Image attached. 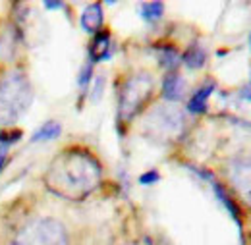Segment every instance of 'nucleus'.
<instances>
[{
    "label": "nucleus",
    "mask_w": 251,
    "mask_h": 245,
    "mask_svg": "<svg viewBox=\"0 0 251 245\" xmlns=\"http://www.w3.org/2000/svg\"><path fill=\"white\" fill-rule=\"evenodd\" d=\"M100 176V162L89 151L70 149L60 153L50 162L45 176V184L54 195L62 199L79 201L91 195L99 187Z\"/></svg>",
    "instance_id": "1"
},
{
    "label": "nucleus",
    "mask_w": 251,
    "mask_h": 245,
    "mask_svg": "<svg viewBox=\"0 0 251 245\" xmlns=\"http://www.w3.org/2000/svg\"><path fill=\"white\" fill-rule=\"evenodd\" d=\"M33 89L25 74L10 72L0 81V123H16L31 106Z\"/></svg>",
    "instance_id": "2"
},
{
    "label": "nucleus",
    "mask_w": 251,
    "mask_h": 245,
    "mask_svg": "<svg viewBox=\"0 0 251 245\" xmlns=\"http://www.w3.org/2000/svg\"><path fill=\"white\" fill-rule=\"evenodd\" d=\"M153 77L149 74H135L126 79L118 98V116L122 122H129L145 106L153 95Z\"/></svg>",
    "instance_id": "3"
},
{
    "label": "nucleus",
    "mask_w": 251,
    "mask_h": 245,
    "mask_svg": "<svg viewBox=\"0 0 251 245\" xmlns=\"http://www.w3.org/2000/svg\"><path fill=\"white\" fill-rule=\"evenodd\" d=\"M184 123H186V118L180 108L172 104H162V106H155L147 114L143 127L149 137H153L155 141L166 143V141L176 139L182 133Z\"/></svg>",
    "instance_id": "4"
},
{
    "label": "nucleus",
    "mask_w": 251,
    "mask_h": 245,
    "mask_svg": "<svg viewBox=\"0 0 251 245\" xmlns=\"http://www.w3.org/2000/svg\"><path fill=\"white\" fill-rule=\"evenodd\" d=\"M12 245H70L66 228L54 218H37L25 224Z\"/></svg>",
    "instance_id": "5"
},
{
    "label": "nucleus",
    "mask_w": 251,
    "mask_h": 245,
    "mask_svg": "<svg viewBox=\"0 0 251 245\" xmlns=\"http://www.w3.org/2000/svg\"><path fill=\"white\" fill-rule=\"evenodd\" d=\"M228 176L236 193L242 197L246 205L251 207V156L234 160L228 168Z\"/></svg>",
    "instance_id": "6"
},
{
    "label": "nucleus",
    "mask_w": 251,
    "mask_h": 245,
    "mask_svg": "<svg viewBox=\"0 0 251 245\" xmlns=\"http://www.w3.org/2000/svg\"><path fill=\"white\" fill-rule=\"evenodd\" d=\"M184 95H186V79L176 72L166 74L162 81V97L170 102H178L184 98Z\"/></svg>",
    "instance_id": "7"
},
{
    "label": "nucleus",
    "mask_w": 251,
    "mask_h": 245,
    "mask_svg": "<svg viewBox=\"0 0 251 245\" xmlns=\"http://www.w3.org/2000/svg\"><path fill=\"white\" fill-rule=\"evenodd\" d=\"M112 54V43H110V33L108 31H99L93 37L89 45V58L91 62L108 60Z\"/></svg>",
    "instance_id": "8"
},
{
    "label": "nucleus",
    "mask_w": 251,
    "mask_h": 245,
    "mask_svg": "<svg viewBox=\"0 0 251 245\" xmlns=\"http://www.w3.org/2000/svg\"><path fill=\"white\" fill-rule=\"evenodd\" d=\"M81 29L85 33H93L97 35L100 27H102V22H104V14H102V6L99 2L89 4L83 12H81Z\"/></svg>",
    "instance_id": "9"
},
{
    "label": "nucleus",
    "mask_w": 251,
    "mask_h": 245,
    "mask_svg": "<svg viewBox=\"0 0 251 245\" xmlns=\"http://www.w3.org/2000/svg\"><path fill=\"white\" fill-rule=\"evenodd\" d=\"M215 89H217V83H215L213 79L205 81L197 91L193 93V97L189 98V102H188L189 112H191V114H205V112H207V100H209V97L213 95Z\"/></svg>",
    "instance_id": "10"
},
{
    "label": "nucleus",
    "mask_w": 251,
    "mask_h": 245,
    "mask_svg": "<svg viewBox=\"0 0 251 245\" xmlns=\"http://www.w3.org/2000/svg\"><path fill=\"white\" fill-rule=\"evenodd\" d=\"M211 185H213V189H215V195H217V199H219L220 203L226 207V211L230 213V216L234 218V222L240 226V232H242V215H240V209H238V205L234 203V199H232V197L226 193V189H224V187H222V185H220L217 180H215V182H213Z\"/></svg>",
    "instance_id": "11"
},
{
    "label": "nucleus",
    "mask_w": 251,
    "mask_h": 245,
    "mask_svg": "<svg viewBox=\"0 0 251 245\" xmlns=\"http://www.w3.org/2000/svg\"><path fill=\"white\" fill-rule=\"evenodd\" d=\"M155 50H157L158 62H160V66H162L164 70L174 72V68L182 62L180 52H178L174 47H170V45H158V47H155Z\"/></svg>",
    "instance_id": "12"
},
{
    "label": "nucleus",
    "mask_w": 251,
    "mask_h": 245,
    "mask_svg": "<svg viewBox=\"0 0 251 245\" xmlns=\"http://www.w3.org/2000/svg\"><path fill=\"white\" fill-rule=\"evenodd\" d=\"M182 62L188 66L189 70H199L207 62V52H205V49L201 45L195 43V45H191L188 50L182 54Z\"/></svg>",
    "instance_id": "13"
},
{
    "label": "nucleus",
    "mask_w": 251,
    "mask_h": 245,
    "mask_svg": "<svg viewBox=\"0 0 251 245\" xmlns=\"http://www.w3.org/2000/svg\"><path fill=\"white\" fill-rule=\"evenodd\" d=\"M60 133H62V125L58 122H54V120H50V122L43 123L35 133H33L31 141L33 143H43V141H52V139H56V137H60Z\"/></svg>",
    "instance_id": "14"
},
{
    "label": "nucleus",
    "mask_w": 251,
    "mask_h": 245,
    "mask_svg": "<svg viewBox=\"0 0 251 245\" xmlns=\"http://www.w3.org/2000/svg\"><path fill=\"white\" fill-rule=\"evenodd\" d=\"M141 18L145 20V22H149V24H153V22H158L162 16H164V4L162 2H145L143 6H141Z\"/></svg>",
    "instance_id": "15"
},
{
    "label": "nucleus",
    "mask_w": 251,
    "mask_h": 245,
    "mask_svg": "<svg viewBox=\"0 0 251 245\" xmlns=\"http://www.w3.org/2000/svg\"><path fill=\"white\" fill-rule=\"evenodd\" d=\"M22 129H8V131H0V154L8 151L14 143H18L22 139Z\"/></svg>",
    "instance_id": "16"
},
{
    "label": "nucleus",
    "mask_w": 251,
    "mask_h": 245,
    "mask_svg": "<svg viewBox=\"0 0 251 245\" xmlns=\"http://www.w3.org/2000/svg\"><path fill=\"white\" fill-rule=\"evenodd\" d=\"M91 77H93V64H85L81 68V74H79V79H77V85H79L81 91H87Z\"/></svg>",
    "instance_id": "17"
},
{
    "label": "nucleus",
    "mask_w": 251,
    "mask_h": 245,
    "mask_svg": "<svg viewBox=\"0 0 251 245\" xmlns=\"http://www.w3.org/2000/svg\"><path fill=\"white\" fill-rule=\"evenodd\" d=\"M158 180H160V174H158L157 170H149V172H145V174H141V176H139V184L141 185L157 184Z\"/></svg>",
    "instance_id": "18"
},
{
    "label": "nucleus",
    "mask_w": 251,
    "mask_h": 245,
    "mask_svg": "<svg viewBox=\"0 0 251 245\" xmlns=\"http://www.w3.org/2000/svg\"><path fill=\"white\" fill-rule=\"evenodd\" d=\"M102 87H104V77H97V81H95V91H93V102H97L100 97H102Z\"/></svg>",
    "instance_id": "19"
},
{
    "label": "nucleus",
    "mask_w": 251,
    "mask_h": 245,
    "mask_svg": "<svg viewBox=\"0 0 251 245\" xmlns=\"http://www.w3.org/2000/svg\"><path fill=\"white\" fill-rule=\"evenodd\" d=\"M64 4L62 2H45V8H49V10H54V8H62Z\"/></svg>",
    "instance_id": "20"
},
{
    "label": "nucleus",
    "mask_w": 251,
    "mask_h": 245,
    "mask_svg": "<svg viewBox=\"0 0 251 245\" xmlns=\"http://www.w3.org/2000/svg\"><path fill=\"white\" fill-rule=\"evenodd\" d=\"M242 97H244V98H248V100H251V87H248L246 91H242Z\"/></svg>",
    "instance_id": "21"
},
{
    "label": "nucleus",
    "mask_w": 251,
    "mask_h": 245,
    "mask_svg": "<svg viewBox=\"0 0 251 245\" xmlns=\"http://www.w3.org/2000/svg\"><path fill=\"white\" fill-rule=\"evenodd\" d=\"M4 164H6V156H4V154H0V172H2Z\"/></svg>",
    "instance_id": "22"
}]
</instances>
